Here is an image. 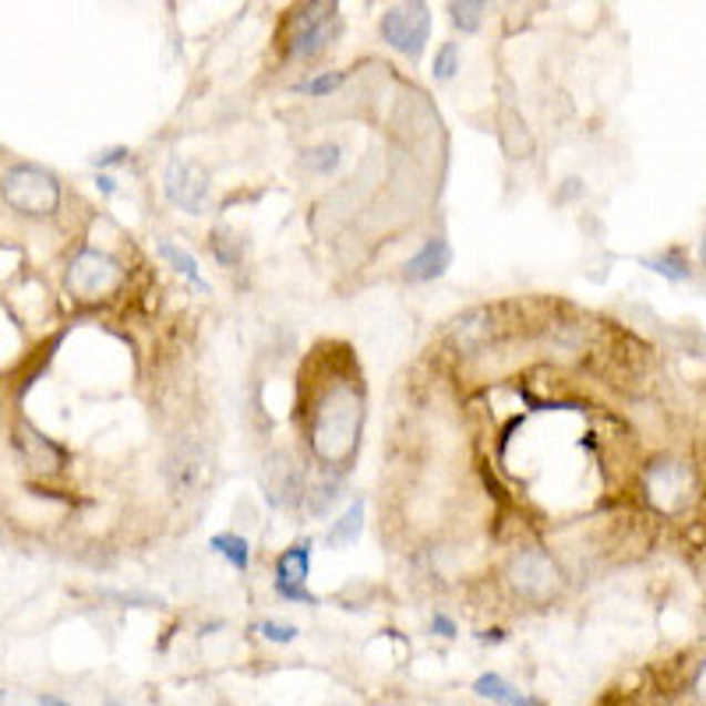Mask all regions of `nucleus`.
I'll return each instance as SVG.
<instances>
[{
  "label": "nucleus",
  "instance_id": "22",
  "mask_svg": "<svg viewBox=\"0 0 706 706\" xmlns=\"http://www.w3.org/2000/svg\"><path fill=\"white\" fill-rule=\"evenodd\" d=\"M258 633L265 640H273V643H294L297 640V628L294 625H279V622H265L258 625Z\"/></svg>",
  "mask_w": 706,
  "mask_h": 706
},
{
  "label": "nucleus",
  "instance_id": "14",
  "mask_svg": "<svg viewBox=\"0 0 706 706\" xmlns=\"http://www.w3.org/2000/svg\"><path fill=\"white\" fill-rule=\"evenodd\" d=\"M308 572H311L308 544L290 548V551H286V555L279 559V565H276V576H279V580H286V583H304V580H308Z\"/></svg>",
  "mask_w": 706,
  "mask_h": 706
},
{
  "label": "nucleus",
  "instance_id": "15",
  "mask_svg": "<svg viewBox=\"0 0 706 706\" xmlns=\"http://www.w3.org/2000/svg\"><path fill=\"white\" fill-rule=\"evenodd\" d=\"M202 470H205V460H202V452L195 456V460H191V456H177L174 463H170V473H174V484H177V491H195L198 488V481H202Z\"/></svg>",
  "mask_w": 706,
  "mask_h": 706
},
{
  "label": "nucleus",
  "instance_id": "13",
  "mask_svg": "<svg viewBox=\"0 0 706 706\" xmlns=\"http://www.w3.org/2000/svg\"><path fill=\"white\" fill-rule=\"evenodd\" d=\"M488 4L491 0H452L449 4V14H452V25L460 32H477L488 14Z\"/></svg>",
  "mask_w": 706,
  "mask_h": 706
},
{
  "label": "nucleus",
  "instance_id": "16",
  "mask_svg": "<svg viewBox=\"0 0 706 706\" xmlns=\"http://www.w3.org/2000/svg\"><path fill=\"white\" fill-rule=\"evenodd\" d=\"M160 255H163L170 265H174V269H177L181 276H187L191 283H195L198 290H208V286H205V279L198 276V262H195V255L181 252V247H177V244H170V241H163V244H160Z\"/></svg>",
  "mask_w": 706,
  "mask_h": 706
},
{
  "label": "nucleus",
  "instance_id": "4",
  "mask_svg": "<svg viewBox=\"0 0 706 706\" xmlns=\"http://www.w3.org/2000/svg\"><path fill=\"white\" fill-rule=\"evenodd\" d=\"M121 283H124L121 262L106 252H92V247L74 258L71 269H68V290L82 300H100V297L117 290Z\"/></svg>",
  "mask_w": 706,
  "mask_h": 706
},
{
  "label": "nucleus",
  "instance_id": "12",
  "mask_svg": "<svg viewBox=\"0 0 706 706\" xmlns=\"http://www.w3.org/2000/svg\"><path fill=\"white\" fill-rule=\"evenodd\" d=\"M22 449H25V456L35 463V467H47V470H57L64 463V449H57V446H50L43 434H35L29 424H22Z\"/></svg>",
  "mask_w": 706,
  "mask_h": 706
},
{
  "label": "nucleus",
  "instance_id": "23",
  "mask_svg": "<svg viewBox=\"0 0 706 706\" xmlns=\"http://www.w3.org/2000/svg\"><path fill=\"white\" fill-rule=\"evenodd\" d=\"M276 594H279L283 601L315 604V594H308V590H304V583H286V580H276Z\"/></svg>",
  "mask_w": 706,
  "mask_h": 706
},
{
  "label": "nucleus",
  "instance_id": "28",
  "mask_svg": "<svg viewBox=\"0 0 706 706\" xmlns=\"http://www.w3.org/2000/svg\"><path fill=\"white\" fill-rule=\"evenodd\" d=\"M4 699H8V696H4V693H0V703H4Z\"/></svg>",
  "mask_w": 706,
  "mask_h": 706
},
{
  "label": "nucleus",
  "instance_id": "6",
  "mask_svg": "<svg viewBox=\"0 0 706 706\" xmlns=\"http://www.w3.org/2000/svg\"><path fill=\"white\" fill-rule=\"evenodd\" d=\"M336 32V8L332 0H311L308 8L297 14L294 25V57L308 61L321 47L329 43V35Z\"/></svg>",
  "mask_w": 706,
  "mask_h": 706
},
{
  "label": "nucleus",
  "instance_id": "1",
  "mask_svg": "<svg viewBox=\"0 0 706 706\" xmlns=\"http://www.w3.org/2000/svg\"><path fill=\"white\" fill-rule=\"evenodd\" d=\"M360 424H365V399L347 381H336L318 399L311 421V449L318 460L329 470H347L360 442Z\"/></svg>",
  "mask_w": 706,
  "mask_h": 706
},
{
  "label": "nucleus",
  "instance_id": "27",
  "mask_svg": "<svg viewBox=\"0 0 706 706\" xmlns=\"http://www.w3.org/2000/svg\"><path fill=\"white\" fill-rule=\"evenodd\" d=\"M95 184H100V191H103V195H117V181H113V177H100V181H95Z\"/></svg>",
  "mask_w": 706,
  "mask_h": 706
},
{
  "label": "nucleus",
  "instance_id": "24",
  "mask_svg": "<svg viewBox=\"0 0 706 706\" xmlns=\"http://www.w3.org/2000/svg\"><path fill=\"white\" fill-rule=\"evenodd\" d=\"M336 502V484H326V488H315V499H311V512L315 516H326V512L332 509Z\"/></svg>",
  "mask_w": 706,
  "mask_h": 706
},
{
  "label": "nucleus",
  "instance_id": "20",
  "mask_svg": "<svg viewBox=\"0 0 706 706\" xmlns=\"http://www.w3.org/2000/svg\"><path fill=\"white\" fill-rule=\"evenodd\" d=\"M342 82H347V74H342V71H329V74H315V79L300 82L297 92H304V95H329V92H336Z\"/></svg>",
  "mask_w": 706,
  "mask_h": 706
},
{
  "label": "nucleus",
  "instance_id": "21",
  "mask_svg": "<svg viewBox=\"0 0 706 706\" xmlns=\"http://www.w3.org/2000/svg\"><path fill=\"white\" fill-rule=\"evenodd\" d=\"M643 265H651L654 273H661V276H667V279H675V283L689 279V269H685V265L675 262V258H646Z\"/></svg>",
  "mask_w": 706,
  "mask_h": 706
},
{
  "label": "nucleus",
  "instance_id": "17",
  "mask_svg": "<svg viewBox=\"0 0 706 706\" xmlns=\"http://www.w3.org/2000/svg\"><path fill=\"white\" fill-rule=\"evenodd\" d=\"M208 548L213 551H219V555L231 562L234 569H247V541L244 538H237V533H216L213 541H208Z\"/></svg>",
  "mask_w": 706,
  "mask_h": 706
},
{
  "label": "nucleus",
  "instance_id": "25",
  "mask_svg": "<svg viewBox=\"0 0 706 706\" xmlns=\"http://www.w3.org/2000/svg\"><path fill=\"white\" fill-rule=\"evenodd\" d=\"M431 628H434L438 636H446V640H449V636H456V622H452L449 615H434Z\"/></svg>",
  "mask_w": 706,
  "mask_h": 706
},
{
  "label": "nucleus",
  "instance_id": "5",
  "mask_svg": "<svg viewBox=\"0 0 706 706\" xmlns=\"http://www.w3.org/2000/svg\"><path fill=\"white\" fill-rule=\"evenodd\" d=\"M509 580L516 586V594H523L526 601H548L562 586V572L544 551H523V555L512 562Z\"/></svg>",
  "mask_w": 706,
  "mask_h": 706
},
{
  "label": "nucleus",
  "instance_id": "19",
  "mask_svg": "<svg viewBox=\"0 0 706 706\" xmlns=\"http://www.w3.org/2000/svg\"><path fill=\"white\" fill-rule=\"evenodd\" d=\"M304 166L315 170V174H332V170L339 166V145H318L311 149L308 156H304Z\"/></svg>",
  "mask_w": 706,
  "mask_h": 706
},
{
  "label": "nucleus",
  "instance_id": "18",
  "mask_svg": "<svg viewBox=\"0 0 706 706\" xmlns=\"http://www.w3.org/2000/svg\"><path fill=\"white\" fill-rule=\"evenodd\" d=\"M456 71H460V43H442L438 47V57H434V79L438 82H452Z\"/></svg>",
  "mask_w": 706,
  "mask_h": 706
},
{
  "label": "nucleus",
  "instance_id": "11",
  "mask_svg": "<svg viewBox=\"0 0 706 706\" xmlns=\"http://www.w3.org/2000/svg\"><path fill=\"white\" fill-rule=\"evenodd\" d=\"M473 693L481 696V699H494V703H512V706H533L538 699H530V696H523V693H516L512 689V685L502 678V675H494V672H488V675H481L473 682Z\"/></svg>",
  "mask_w": 706,
  "mask_h": 706
},
{
  "label": "nucleus",
  "instance_id": "7",
  "mask_svg": "<svg viewBox=\"0 0 706 706\" xmlns=\"http://www.w3.org/2000/svg\"><path fill=\"white\" fill-rule=\"evenodd\" d=\"M166 198L177 208H184V213L202 216L208 202V174L198 163L174 160L166 170Z\"/></svg>",
  "mask_w": 706,
  "mask_h": 706
},
{
  "label": "nucleus",
  "instance_id": "2",
  "mask_svg": "<svg viewBox=\"0 0 706 706\" xmlns=\"http://www.w3.org/2000/svg\"><path fill=\"white\" fill-rule=\"evenodd\" d=\"M0 198L18 216H50L61 208V184L43 166L18 163L0 177Z\"/></svg>",
  "mask_w": 706,
  "mask_h": 706
},
{
  "label": "nucleus",
  "instance_id": "8",
  "mask_svg": "<svg viewBox=\"0 0 706 706\" xmlns=\"http://www.w3.org/2000/svg\"><path fill=\"white\" fill-rule=\"evenodd\" d=\"M265 491H269L273 505H290L300 499V470L286 452H276L265 463Z\"/></svg>",
  "mask_w": 706,
  "mask_h": 706
},
{
  "label": "nucleus",
  "instance_id": "10",
  "mask_svg": "<svg viewBox=\"0 0 706 706\" xmlns=\"http://www.w3.org/2000/svg\"><path fill=\"white\" fill-rule=\"evenodd\" d=\"M360 530H365V502H354L339 516V523H332V530L326 533V544L329 548H350V544H357Z\"/></svg>",
  "mask_w": 706,
  "mask_h": 706
},
{
  "label": "nucleus",
  "instance_id": "26",
  "mask_svg": "<svg viewBox=\"0 0 706 706\" xmlns=\"http://www.w3.org/2000/svg\"><path fill=\"white\" fill-rule=\"evenodd\" d=\"M124 149H113V152H103V156H95V166H110V163H121Z\"/></svg>",
  "mask_w": 706,
  "mask_h": 706
},
{
  "label": "nucleus",
  "instance_id": "9",
  "mask_svg": "<svg viewBox=\"0 0 706 706\" xmlns=\"http://www.w3.org/2000/svg\"><path fill=\"white\" fill-rule=\"evenodd\" d=\"M449 262H452V247L442 237H431V241H424L421 252L407 262V279L410 283H431L449 269Z\"/></svg>",
  "mask_w": 706,
  "mask_h": 706
},
{
  "label": "nucleus",
  "instance_id": "3",
  "mask_svg": "<svg viewBox=\"0 0 706 706\" xmlns=\"http://www.w3.org/2000/svg\"><path fill=\"white\" fill-rule=\"evenodd\" d=\"M381 40L396 53L417 61L431 40V11L424 0H403V4H396L381 14Z\"/></svg>",
  "mask_w": 706,
  "mask_h": 706
}]
</instances>
